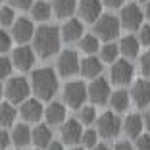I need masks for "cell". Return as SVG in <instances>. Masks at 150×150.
<instances>
[{"instance_id": "obj_17", "label": "cell", "mask_w": 150, "mask_h": 150, "mask_svg": "<svg viewBox=\"0 0 150 150\" xmlns=\"http://www.w3.org/2000/svg\"><path fill=\"white\" fill-rule=\"evenodd\" d=\"M60 37H62L64 40H67V42H71V40H79L81 37H83V23H81V19H67L66 23H64V27L60 29Z\"/></svg>"}, {"instance_id": "obj_13", "label": "cell", "mask_w": 150, "mask_h": 150, "mask_svg": "<svg viewBox=\"0 0 150 150\" xmlns=\"http://www.w3.org/2000/svg\"><path fill=\"white\" fill-rule=\"evenodd\" d=\"M129 96L133 98V102H135L139 108L148 106V104H150V81L148 79H139V81H135Z\"/></svg>"}, {"instance_id": "obj_43", "label": "cell", "mask_w": 150, "mask_h": 150, "mask_svg": "<svg viewBox=\"0 0 150 150\" xmlns=\"http://www.w3.org/2000/svg\"><path fill=\"white\" fill-rule=\"evenodd\" d=\"M144 125L150 129V108L146 110V114H144Z\"/></svg>"}, {"instance_id": "obj_32", "label": "cell", "mask_w": 150, "mask_h": 150, "mask_svg": "<svg viewBox=\"0 0 150 150\" xmlns=\"http://www.w3.org/2000/svg\"><path fill=\"white\" fill-rule=\"evenodd\" d=\"M98 141V135L94 129H87V131H83V135H81V142H83L85 148H93L94 144H96Z\"/></svg>"}, {"instance_id": "obj_11", "label": "cell", "mask_w": 150, "mask_h": 150, "mask_svg": "<svg viewBox=\"0 0 150 150\" xmlns=\"http://www.w3.org/2000/svg\"><path fill=\"white\" fill-rule=\"evenodd\" d=\"M142 23V10L137 4H127L121 8L119 16V25L125 29H139Z\"/></svg>"}, {"instance_id": "obj_29", "label": "cell", "mask_w": 150, "mask_h": 150, "mask_svg": "<svg viewBox=\"0 0 150 150\" xmlns=\"http://www.w3.org/2000/svg\"><path fill=\"white\" fill-rule=\"evenodd\" d=\"M100 58H102V62H108V64H114L115 60L119 58V46L114 42H108L104 48L100 50Z\"/></svg>"}, {"instance_id": "obj_40", "label": "cell", "mask_w": 150, "mask_h": 150, "mask_svg": "<svg viewBox=\"0 0 150 150\" xmlns=\"http://www.w3.org/2000/svg\"><path fill=\"white\" fill-rule=\"evenodd\" d=\"M125 0H104V4L108 6V8H119V6H123Z\"/></svg>"}, {"instance_id": "obj_2", "label": "cell", "mask_w": 150, "mask_h": 150, "mask_svg": "<svg viewBox=\"0 0 150 150\" xmlns=\"http://www.w3.org/2000/svg\"><path fill=\"white\" fill-rule=\"evenodd\" d=\"M31 91L39 100H50L58 91V77L52 67H40L31 75Z\"/></svg>"}, {"instance_id": "obj_10", "label": "cell", "mask_w": 150, "mask_h": 150, "mask_svg": "<svg viewBox=\"0 0 150 150\" xmlns=\"http://www.w3.org/2000/svg\"><path fill=\"white\" fill-rule=\"evenodd\" d=\"M79 58L75 50H64L58 58V71L62 77H71L79 71Z\"/></svg>"}, {"instance_id": "obj_14", "label": "cell", "mask_w": 150, "mask_h": 150, "mask_svg": "<svg viewBox=\"0 0 150 150\" xmlns=\"http://www.w3.org/2000/svg\"><path fill=\"white\" fill-rule=\"evenodd\" d=\"M60 135H62V141L66 142V144H77V142L81 141V135H83L79 119H67L66 123H62Z\"/></svg>"}, {"instance_id": "obj_12", "label": "cell", "mask_w": 150, "mask_h": 150, "mask_svg": "<svg viewBox=\"0 0 150 150\" xmlns=\"http://www.w3.org/2000/svg\"><path fill=\"white\" fill-rule=\"evenodd\" d=\"M33 33H35V27H33L31 19H27V18L13 19V23H12V39L13 40L27 42V40L33 39Z\"/></svg>"}, {"instance_id": "obj_35", "label": "cell", "mask_w": 150, "mask_h": 150, "mask_svg": "<svg viewBox=\"0 0 150 150\" xmlns=\"http://www.w3.org/2000/svg\"><path fill=\"white\" fill-rule=\"evenodd\" d=\"M137 150H150V135H139L137 137Z\"/></svg>"}, {"instance_id": "obj_16", "label": "cell", "mask_w": 150, "mask_h": 150, "mask_svg": "<svg viewBox=\"0 0 150 150\" xmlns=\"http://www.w3.org/2000/svg\"><path fill=\"white\" fill-rule=\"evenodd\" d=\"M79 10V16L83 21L94 23L102 13V2L100 0H81V4L77 6Z\"/></svg>"}, {"instance_id": "obj_4", "label": "cell", "mask_w": 150, "mask_h": 150, "mask_svg": "<svg viewBox=\"0 0 150 150\" xmlns=\"http://www.w3.org/2000/svg\"><path fill=\"white\" fill-rule=\"evenodd\" d=\"M119 29H121L119 19L114 18V16H110V13L100 16V18L94 21V33H96V37L102 39V40H114L115 37L119 35Z\"/></svg>"}, {"instance_id": "obj_22", "label": "cell", "mask_w": 150, "mask_h": 150, "mask_svg": "<svg viewBox=\"0 0 150 150\" xmlns=\"http://www.w3.org/2000/svg\"><path fill=\"white\" fill-rule=\"evenodd\" d=\"M31 141L35 142L39 148H46L52 141V133L46 125H37L35 129H31Z\"/></svg>"}, {"instance_id": "obj_45", "label": "cell", "mask_w": 150, "mask_h": 150, "mask_svg": "<svg viewBox=\"0 0 150 150\" xmlns=\"http://www.w3.org/2000/svg\"><path fill=\"white\" fill-rule=\"evenodd\" d=\"M144 16L150 19V2H148V6H146V10H144Z\"/></svg>"}, {"instance_id": "obj_21", "label": "cell", "mask_w": 150, "mask_h": 150, "mask_svg": "<svg viewBox=\"0 0 150 150\" xmlns=\"http://www.w3.org/2000/svg\"><path fill=\"white\" fill-rule=\"evenodd\" d=\"M42 115L46 117V123L58 125L66 119V108H64V104H60V102H52V104H48V108L44 110Z\"/></svg>"}, {"instance_id": "obj_28", "label": "cell", "mask_w": 150, "mask_h": 150, "mask_svg": "<svg viewBox=\"0 0 150 150\" xmlns=\"http://www.w3.org/2000/svg\"><path fill=\"white\" fill-rule=\"evenodd\" d=\"M79 42V48L87 54H94L98 50V37L96 35H83Z\"/></svg>"}, {"instance_id": "obj_20", "label": "cell", "mask_w": 150, "mask_h": 150, "mask_svg": "<svg viewBox=\"0 0 150 150\" xmlns=\"http://www.w3.org/2000/svg\"><path fill=\"white\" fill-rule=\"evenodd\" d=\"M10 139H12V142L16 146H27L29 142H31V129L27 127L25 123H18L13 125L12 133H10Z\"/></svg>"}, {"instance_id": "obj_18", "label": "cell", "mask_w": 150, "mask_h": 150, "mask_svg": "<svg viewBox=\"0 0 150 150\" xmlns=\"http://www.w3.org/2000/svg\"><path fill=\"white\" fill-rule=\"evenodd\" d=\"M139 48H141V42H139L137 37H133V35L123 37L121 42H119V54H121L125 60H129V58H137L139 56Z\"/></svg>"}, {"instance_id": "obj_1", "label": "cell", "mask_w": 150, "mask_h": 150, "mask_svg": "<svg viewBox=\"0 0 150 150\" xmlns=\"http://www.w3.org/2000/svg\"><path fill=\"white\" fill-rule=\"evenodd\" d=\"M60 29L54 25H42L33 33V48L40 58H50L60 50Z\"/></svg>"}, {"instance_id": "obj_6", "label": "cell", "mask_w": 150, "mask_h": 150, "mask_svg": "<svg viewBox=\"0 0 150 150\" xmlns=\"http://www.w3.org/2000/svg\"><path fill=\"white\" fill-rule=\"evenodd\" d=\"M96 129H98V135L104 137V139L117 137L119 129H121V119L115 114H112V112H104L96 119Z\"/></svg>"}, {"instance_id": "obj_27", "label": "cell", "mask_w": 150, "mask_h": 150, "mask_svg": "<svg viewBox=\"0 0 150 150\" xmlns=\"http://www.w3.org/2000/svg\"><path fill=\"white\" fill-rule=\"evenodd\" d=\"M31 18L35 21H46L50 18V6L44 0H37L31 4Z\"/></svg>"}, {"instance_id": "obj_48", "label": "cell", "mask_w": 150, "mask_h": 150, "mask_svg": "<svg viewBox=\"0 0 150 150\" xmlns=\"http://www.w3.org/2000/svg\"><path fill=\"white\" fill-rule=\"evenodd\" d=\"M139 2H146V0H139Z\"/></svg>"}, {"instance_id": "obj_46", "label": "cell", "mask_w": 150, "mask_h": 150, "mask_svg": "<svg viewBox=\"0 0 150 150\" xmlns=\"http://www.w3.org/2000/svg\"><path fill=\"white\" fill-rule=\"evenodd\" d=\"M2 94H4V88H2V85H0V100H2Z\"/></svg>"}, {"instance_id": "obj_49", "label": "cell", "mask_w": 150, "mask_h": 150, "mask_svg": "<svg viewBox=\"0 0 150 150\" xmlns=\"http://www.w3.org/2000/svg\"><path fill=\"white\" fill-rule=\"evenodd\" d=\"M0 2H2V0H0Z\"/></svg>"}, {"instance_id": "obj_41", "label": "cell", "mask_w": 150, "mask_h": 150, "mask_svg": "<svg viewBox=\"0 0 150 150\" xmlns=\"http://www.w3.org/2000/svg\"><path fill=\"white\" fill-rule=\"evenodd\" d=\"M114 150H135L129 142H117V144L114 146Z\"/></svg>"}, {"instance_id": "obj_38", "label": "cell", "mask_w": 150, "mask_h": 150, "mask_svg": "<svg viewBox=\"0 0 150 150\" xmlns=\"http://www.w3.org/2000/svg\"><path fill=\"white\" fill-rule=\"evenodd\" d=\"M10 142H12V139H10V133L6 131V129H0V150L8 148Z\"/></svg>"}, {"instance_id": "obj_3", "label": "cell", "mask_w": 150, "mask_h": 150, "mask_svg": "<svg viewBox=\"0 0 150 150\" xmlns=\"http://www.w3.org/2000/svg\"><path fill=\"white\" fill-rule=\"evenodd\" d=\"M4 93L8 96V100L12 104H21L23 100L29 98V93H31V83L25 79V77H10L8 83L4 87Z\"/></svg>"}, {"instance_id": "obj_24", "label": "cell", "mask_w": 150, "mask_h": 150, "mask_svg": "<svg viewBox=\"0 0 150 150\" xmlns=\"http://www.w3.org/2000/svg\"><path fill=\"white\" fill-rule=\"evenodd\" d=\"M18 110L13 108L12 102H0V129H6L10 125H13Z\"/></svg>"}, {"instance_id": "obj_7", "label": "cell", "mask_w": 150, "mask_h": 150, "mask_svg": "<svg viewBox=\"0 0 150 150\" xmlns=\"http://www.w3.org/2000/svg\"><path fill=\"white\" fill-rule=\"evenodd\" d=\"M110 94H112L110 85H108V81L104 79V77H100V75L94 77V79L91 81V85L87 87V96L93 104H106Z\"/></svg>"}, {"instance_id": "obj_37", "label": "cell", "mask_w": 150, "mask_h": 150, "mask_svg": "<svg viewBox=\"0 0 150 150\" xmlns=\"http://www.w3.org/2000/svg\"><path fill=\"white\" fill-rule=\"evenodd\" d=\"M141 69H142V73H144V75H150V50L142 54V58H141Z\"/></svg>"}, {"instance_id": "obj_26", "label": "cell", "mask_w": 150, "mask_h": 150, "mask_svg": "<svg viewBox=\"0 0 150 150\" xmlns=\"http://www.w3.org/2000/svg\"><path fill=\"white\" fill-rule=\"evenodd\" d=\"M123 129H125V133H127L129 137L137 139L139 135H141V131H142V117L139 114L127 115L125 121H123Z\"/></svg>"}, {"instance_id": "obj_39", "label": "cell", "mask_w": 150, "mask_h": 150, "mask_svg": "<svg viewBox=\"0 0 150 150\" xmlns=\"http://www.w3.org/2000/svg\"><path fill=\"white\" fill-rule=\"evenodd\" d=\"M13 8H19V10H25V8H31V4L35 0H10Z\"/></svg>"}, {"instance_id": "obj_23", "label": "cell", "mask_w": 150, "mask_h": 150, "mask_svg": "<svg viewBox=\"0 0 150 150\" xmlns=\"http://www.w3.org/2000/svg\"><path fill=\"white\" fill-rule=\"evenodd\" d=\"M54 13H56L60 19L71 18L77 10V2L75 0H54Z\"/></svg>"}, {"instance_id": "obj_5", "label": "cell", "mask_w": 150, "mask_h": 150, "mask_svg": "<svg viewBox=\"0 0 150 150\" xmlns=\"http://www.w3.org/2000/svg\"><path fill=\"white\" fill-rule=\"evenodd\" d=\"M87 98V87L81 81H69L64 87V102L69 108H81V104H85Z\"/></svg>"}, {"instance_id": "obj_34", "label": "cell", "mask_w": 150, "mask_h": 150, "mask_svg": "<svg viewBox=\"0 0 150 150\" xmlns=\"http://www.w3.org/2000/svg\"><path fill=\"white\" fill-rule=\"evenodd\" d=\"M12 48V35L6 31H0V54H6Z\"/></svg>"}, {"instance_id": "obj_9", "label": "cell", "mask_w": 150, "mask_h": 150, "mask_svg": "<svg viewBox=\"0 0 150 150\" xmlns=\"http://www.w3.org/2000/svg\"><path fill=\"white\" fill-rule=\"evenodd\" d=\"M12 64L19 71H29L33 67V64H35V50L31 46L19 44L18 48H13V52H12Z\"/></svg>"}, {"instance_id": "obj_30", "label": "cell", "mask_w": 150, "mask_h": 150, "mask_svg": "<svg viewBox=\"0 0 150 150\" xmlns=\"http://www.w3.org/2000/svg\"><path fill=\"white\" fill-rule=\"evenodd\" d=\"M96 121V108L94 106H81L79 108V123L91 125Z\"/></svg>"}, {"instance_id": "obj_15", "label": "cell", "mask_w": 150, "mask_h": 150, "mask_svg": "<svg viewBox=\"0 0 150 150\" xmlns=\"http://www.w3.org/2000/svg\"><path fill=\"white\" fill-rule=\"evenodd\" d=\"M19 114H21V117L25 121H39L44 114V108H42L39 98H27V100L21 102Z\"/></svg>"}, {"instance_id": "obj_8", "label": "cell", "mask_w": 150, "mask_h": 150, "mask_svg": "<svg viewBox=\"0 0 150 150\" xmlns=\"http://www.w3.org/2000/svg\"><path fill=\"white\" fill-rule=\"evenodd\" d=\"M133 73H135L133 64L129 62V60H125V58H121V60L117 58V60L112 64L110 79H112V83H115V85H127L129 81L133 79Z\"/></svg>"}, {"instance_id": "obj_36", "label": "cell", "mask_w": 150, "mask_h": 150, "mask_svg": "<svg viewBox=\"0 0 150 150\" xmlns=\"http://www.w3.org/2000/svg\"><path fill=\"white\" fill-rule=\"evenodd\" d=\"M139 42L150 46V25H142L141 27V35H139Z\"/></svg>"}, {"instance_id": "obj_47", "label": "cell", "mask_w": 150, "mask_h": 150, "mask_svg": "<svg viewBox=\"0 0 150 150\" xmlns=\"http://www.w3.org/2000/svg\"><path fill=\"white\" fill-rule=\"evenodd\" d=\"M71 150H81V148H71Z\"/></svg>"}, {"instance_id": "obj_33", "label": "cell", "mask_w": 150, "mask_h": 150, "mask_svg": "<svg viewBox=\"0 0 150 150\" xmlns=\"http://www.w3.org/2000/svg\"><path fill=\"white\" fill-rule=\"evenodd\" d=\"M12 69H13V64H12V60L0 54V79H6V77H10Z\"/></svg>"}, {"instance_id": "obj_19", "label": "cell", "mask_w": 150, "mask_h": 150, "mask_svg": "<svg viewBox=\"0 0 150 150\" xmlns=\"http://www.w3.org/2000/svg\"><path fill=\"white\" fill-rule=\"evenodd\" d=\"M79 69H81V73H83V77L94 79V77H98V75L102 73V62L94 56H88L79 64Z\"/></svg>"}, {"instance_id": "obj_44", "label": "cell", "mask_w": 150, "mask_h": 150, "mask_svg": "<svg viewBox=\"0 0 150 150\" xmlns=\"http://www.w3.org/2000/svg\"><path fill=\"white\" fill-rule=\"evenodd\" d=\"M93 150H110V148H108L106 144H98V142H96V144L93 146Z\"/></svg>"}, {"instance_id": "obj_25", "label": "cell", "mask_w": 150, "mask_h": 150, "mask_svg": "<svg viewBox=\"0 0 150 150\" xmlns=\"http://www.w3.org/2000/svg\"><path fill=\"white\" fill-rule=\"evenodd\" d=\"M129 100H131V96L127 94V91H115L108 98V102H110V106L114 112H125L129 106Z\"/></svg>"}, {"instance_id": "obj_42", "label": "cell", "mask_w": 150, "mask_h": 150, "mask_svg": "<svg viewBox=\"0 0 150 150\" xmlns=\"http://www.w3.org/2000/svg\"><path fill=\"white\" fill-rule=\"evenodd\" d=\"M48 150H64V144L62 142H58V141H50V144L46 146Z\"/></svg>"}, {"instance_id": "obj_31", "label": "cell", "mask_w": 150, "mask_h": 150, "mask_svg": "<svg viewBox=\"0 0 150 150\" xmlns=\"http://www.w3.org/2000/svg\"><path fill=\"white\" fill-rule=\"evenodd\" d=\"M13 19H16V13H13V8H10V6H2L0 8V25H12Z\"/></svg>"}]
</instances>
